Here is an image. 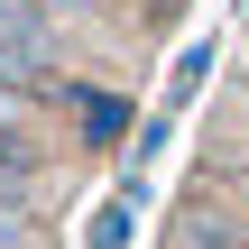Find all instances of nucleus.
<instances>
[{"mask_svg":"<svg viewBox=\"0 0 249 249\" xmlns=\"http://www.w3.org/2000/svg\"><path fill=\"white\" fill-rule=\"evenodd\" d=\"M0 55H18L28 74H74V28L37 0H0Z\"/></svg>","mask_w":249,"mask_h":249,"instance_id":"obj_2","label":"nucleus"},{"mask_svg":"<svg viewBox=\"0 0 249 249\" xmlns=\"http://www.w3.org/2000/svg\"><path fill=\"white\" fill-rule=\"evenodd\" d=\"M203 74H213V37H194V46L176 55V74H166V120H176V111L203 92Z\"/></svg>","mask_w":249,"mask_h":249,"instance_id":"obj_3","label":"nucleus"},{"mask_svg":"<svg viewBox=\"0 0 249 249\" xmlns=\"http://www.w3.org/2000/svg\"><path fill=\"white\" fill-rule=\"evenodd\" d=\"M185 249H240V222H222L213 203H194L185 213Z\"/></svg>","mask_w":249,"mask_h":249,"instance_id":"obj_4","label":"nucleus"},{"mask_svg":"<svg viewBox=\"0 0 249 249\" xmlns=\"http://www.w3.org/2000/svg\"><path fill=\"white\" fill-rule=\"evenodd\" d=\"M55 111H65V139L83 148V157H111V148H129V129H139V102H129V83H111V74H55Z\"/></svg>","mask_w":249,"mask_h":249,"instance_id":"obj_1","label":"nucleus"},{"mask_svg":"<svg viewBox=\"0 0 249 249\" xmlns=\"http://www.w3.org/2000/svg\"><path fill=\"white\" fill-rule=\"evenodd\" d=\"M28 249H37V240H28Z\"/></svg>","mask_w":249,"mask_h":249,"instance_id":"obj_5","label":"nucleus"}]
</instances>
